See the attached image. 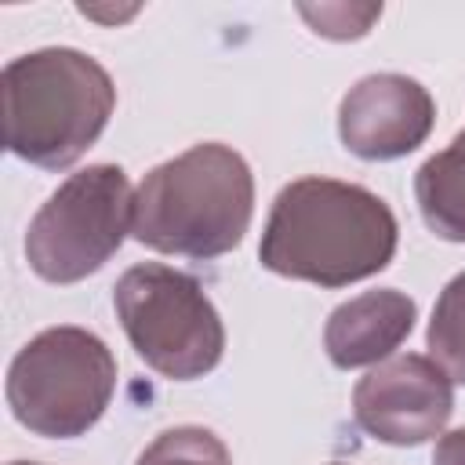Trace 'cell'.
I'll list each match as a JSON object with an SVG mask.
<instances>
[{
    "label": "cell",
    "instance_id": "cell-1",
    "mask_svg": "<svg viewBox=\"0 0 465 465\" xmlns=\"http://www.w3.org/2000/svg\"><path fill=\"white\" fill-rule=\"evenodd\" d=\"M396 214L378 193L309 174L276 193L258 258L287 280L349 287L381 272L396 254Z\"/></svg>",
    "mask_w": 465,
    "mask_h": 465
},
{
    "label": "cell",
    "instance_id": "cell-2",
    "mask_svg": "<svg viewBox=\"0 0 465 465\" xmlns=\"http://www.w3.org/2000/svg\"><path fill=\"white\" fill-rule=\"evenodd\" d=\"M254 214V174L222 142H200L153 167L134 189L131 236L160 254L218 258L240 247Z\"/></svg>",
    "mask_w": 465,
    "mask_h": 465
},
{
    "label": "cell",
    "instance_id": "cell-3",
    "mask_svg": "<svg viewBox=\"0 0 465 465\" xmlns=\"http://www.w3.org/2000/svg\"><path fill=\"white\" fill-rule=\"evenodd\" d=\"M4 145L18 160L65 171L105 131L116 109L113 76L76 47H44L4 65Z\"/></svg>",
    "mask_w": 465,
    "mask_h": 465
},
{
    "label": "cell",
    "instance_id": "cell-4",
    "mask_svg": "<svg viewBox=\"0 0 465 465\" xmlns=\"http://www.w3.org/2000/svg\"><path fill=\"white\" fill-rule=\"evenodd\" d=\"M116 360L84 327H47L7 367V407L22 429L47 440L84 436L109 407Z\"/></svg>",
    "mask_w": 465,
    "mask_h": 465
},
{
    "label": "cell",
    "instance_id": "cell-5",
    "mask_svg": "<svg viewBox=\"0 0 465 465\" xmlns=\"http://www.w3.org/2000/svg\"><path fill=\"white\" fill-rule=\"evenodd\" d=\"M116 320L134 352L163 378L211 374L225 352V327L200 280L163 262L131 265L113 287Z\"/></svg>",
    "mask_w": 465,
    "mask_h": 465
},
{
    "label": "cell",
    "instance_id": "cell-6",
    "mask_svg": "<svg viewBox=\"0 0 465 465\" xmlns=\"http://www.w3.org/2000/svg\"><path fill=\"white\" fill-rule=\"evenodd\" d=\"M134 193L116 163L69 174L25 229V262L47 283H76L98 272L131 232Z\"/></svg>",
    "mask_w": 465,
    "mask_h": 465
},
{
    "label": "cell",
    "instance_id": "cell-7",
    "mask_svg": "<svg viewBox=\"0 0 465 465\" xmlns=\"http://www.w3.org/2000/svg\"><path fill=\"white\" fill-rule=\"evenodd\" d=\"M450 414L454 381L432 356H389L352 389L356 425L389 447H418L443 436Z\"/></svg>",
    "mask_w": 465,
    "mask_h": 465
},
{
    "label": "cell",
    "instance_id": "cell-8",
    "mask_svg": "<svg viewBox=\"0 0 465 465\" xmlns=\"http://www.w3.org/2000/svg\"><path fill=\"white\" fill-rule=\"evenodd\" d=\"M432 124V94L403 73H371L338 105V138L360 160H400L429 138Z\"/></svg>",
    "mask_w": 465,
    "mask_h": 465
},
{
    "label": "cell",
    "instance_id": "cell-9",
    "mask_svg": "<svg viewBox=\"0 0 465 465\" xmlns=\"http://www.w3.org/2000/svg\"><path fill=\"white\" fill-rule=\"evenodd\" d=\"M418 305L396 287H378L363 291L349 302H341L323 327V349L334 367L352 371V367H374L389 360L407 334L414 331Z\"/></svg>",
    "mask_w": 465,
    "mask_h": 465
},
{
    "label": "cell",
    "instance_id": "cell-10",
    "mask_svg": "<svg viewBox=\"0 0 465 465\" xmlns=\"http://www.w3.org/2000/svg\"><path fill=\"white\" fill-rule=\"evenodd\" d=\"M414 200L425 225L450 243H465V131L432 153L414 174Z\"/></svg>",
    "mask_w": 465,
    "mask_h": 465
},
{
    "label": "cell",
    "instance_id": "cell-11",
    "mask_svg": "<svg viewBox=\"0 0 465 465\" xmlns=\"http://www.w3.org/2000/svg\"><path fill=\"white\" fill-rule=\"evenodd\" d=\"M429 356L465 385V272H458L436 298L429 320Z\"/></svg>",
    "mask_w": 465,
    "mask_h": 465
},
{
    "label": "cell",
    "instance_id": "cell-12",
    "mask_svg": "<svg viewBox=\"0 0 465 465\" xmlns=\"http://www.w3.org/2000/svg\"><path fill=\"white\" fill-rule=\"evenodd\" d=\"M134 465H232L229 447L203 425H174L160 432Z\"/></svg>",
    "mask_w": 465,
    "mask_h": 465
},
{
    "label": "cell",
    "instance_id": "cell-13",
    "mask_svg": "<svg viewBox=\"0 0 465 465\" xmlns=\"http://www.w3.org/2000/svg\"><path fill=\"white\" fill-rule=\"evenodd\" d=\"M302 15L309 18L312 33L331 36V40H356L371 29V22L381 15V4H367V7H345V4H323V7H302Z\"/></svg>",
    "mask_w": 465,
    "mask_h": 465
},
{
    "label": "cell",
    "instance_id": "cell-14",
    "mask_svg": "<svg viewBox=\"0 0 465 465\" xmlns=\"http://www.w3.org/2000/svg\"><path fill=\"white\" fill-rule=\"evenodd\" d=\"M432 465H465V429L443 432L432 450Z\"/></svg>",
    "mask_w": 465,
    "mask_h": 465
},
{
    "label": "cell",
    "instance_id": "cell-15",
    "mask_svg": "<svg viewBox=\"0 0 465 465\" xmlns=\"http://www.w3.org/2000/svg\"><path fill=\"white\" fill-rule=\"evenodd\" d=\"M11 465H33V461H11Z\"/></svg>",
    "mask_w": 465,
    "mask_h": 465
},
{
    "label": "cell",
    "instance_id": "cell-16",
    "mask_svg": "<svg viewBox=\"0 0 465 465\" xmlns=\"http://www.w3.org/2000/svg\"><path fill=\"white\" fill-rule=\"evenodd\" d=\"M331 465H341V461H331Z\"/></svg>",
    "mask_w": 465,
    "mask_h": 465
}]
</instances>
